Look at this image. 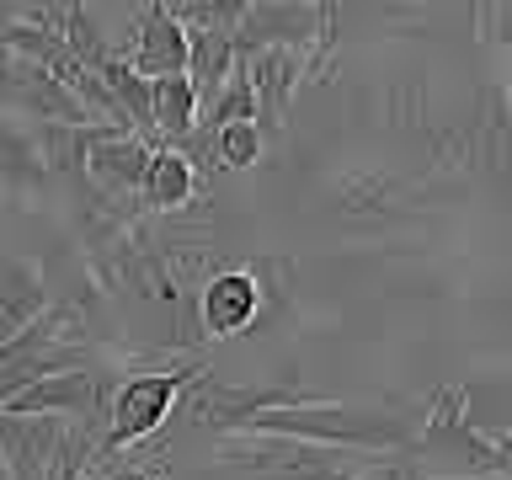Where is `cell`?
Masks as SVG:
<instances>
[{"label": "cell", "mask_w": 512, "mask_h": 480, "mask_svg": "<svg viewBox=\"0 0 512 480\" xmlns=\"http://www.w3.org/2000/svg\"><path fill=\"white\" fill-rule=\"evenodd\" d=\"M411 411L384 406H336V400H299V406H272L240 422L230 438H267V443H310V448H347L352 459H384L416 448Z\"/></svg>", "instance_id": "6da1fadb"}, {"label": "cell", "mask_w": 512, "mask_h": 480, "mask_svg": "<svg viewBox=\"0 0 512 480\" xmlns=\"http://www.w3.org/2000/svg\"><path fill=\"white\" fill-rule=\"evenodd\" d=\"M203 379V363H182V368H155V374H128L112 384V400H107V422H102V438H96V459H91V475H107L118 470L123 459H134L144 443L160 432V422L182 406L187 390Z\"/></svg>", "instance_id": "7a4b0ae2"}, {"label": "cell", "mask_w": 512, "mask_h": 480, "mask_svg": "<svg viewBox=\"0 0 512 480\" xmlns=\"http://www.w3.org/2000/svg\"><path fill=\"white\" fill-rule=\"evenodd\" d=\"M96 438H102V422L0 411V459H6L11 480H86Z\"/></svg>", "instance_id": "3957f363"}, {"label": "cell", "mask_w": 512, "mask_h": 480, "mask_svg": "<svg viewBox=\"0 0 512 480\" xmlns=\"http://www.w3.org/2000/svg\"><path fill=\"white\" fill-rule=\"evenodd\" d=\"M192 336H208V342H235L251 326H262V294H256L246 267H219L208 272L198 304H192Z\"/></svg>", "instance_id": "277c9868"}, {"label": "cell", "mask_w": 512, "mask_h": 480, "mask_svg": "<svg viewBox=\"0 0 512 480\" xmlns=\"http://www.w3.org/2000/svg\"><path fill=\"white\" fill-rule=\"evenodd\" d=\"M123 64H128L139 80L187 75V32H182V22L171 16V6H139V11H134Z\"/></svg>", "instance_id": "5b68a950"}, {"label": "cell", "mask_w": 512, "mask_h": 480, "mask_svg": "<svg viewBox=\"0 0 512 480\" xmlns=\"http://www.w3.org/2000/svg\"><path fill=\"white\" fill-rule=\"evenodd\" d=\"M299 400H310V395H299V390H283V384H208L198 379V390H187V416L198 427H219V432H235L240 422H251L256 411H272V406H299Z\"/></svg>", "instance_id": "8992f818"}, {"label": "cell", "mask_w": 512, "mask_h": 480, "mask_svg": "<svg viewBox=\"0 0 512 480\" xmlns=\"http://www.w3.org/2000/svg\"><path fill=\"white\" fill-rule=\"evenodd\" d=\"M144 166H150V144L134 139L128 128H112V134H102L86 150V182L96 198H107V203H123V198H134L139 182H144Z\"/></svg>", "instance_id": "52a82bcc"}, {"label": "cell", "mask_w": 512, "mask_h": 480, "mask_svg": "<svg viewBox=\"0 0 512 480\" xmlns=\"http://www.w3.org/2000/svg\"><path fill=\"white\" fill-rule=\"evenodd\" d=\"M198 198V166L182 155V150H150V166H144V182H139V203L150 214H171Z\"/></svg>", "instance_id": "ba28073f"}, {"label": "cell", "mask_w": 512, "mask_h": 480, "mask_svg": "<svg viewBox=\"0 0 512 480\" xmlns=\"http://www.w3.org/2000/svg\"><path fill=\"white\" fill-rule=\"evenodd\" d=\"M150 123H155L160 150H176L182 139H192V128H198V96H192L187 75L150 80Z\"/></svg>", "instance_id": "9c48e42d"}, {"label": "cell", "mask_w": 512, "mask_h": 480, "mask_svg": "<svg viewBox=\"0 0 512 480\" xmlns=\"http://www.w3.org/2000/svg\"><path fill=\"white\" fill-rule=\"evenodd\" d=\"M43 155H38V134L27 123L0 118V187H38L43 182Z\"/></svg>", "instance_id": "30bf717a"}, {"label": "cell", "mask_w": 512, "mask_h": 480, "mask_svg": "<svg viewBox=\"0 0 512 480\" xmlns=\"http://www.w3.org/2000/svg\"><path fill=\"white\" fill-rule=\"evenodd\" d=\"M256 294H262V320L283 315L288 310V294H294V262L288 256H256V262H246Z\"/></svg>", "instance_id": "8fae6325"}, {"label": "cell", "mask_w": 512, "mask_h": 480, "mask_svg": "<svg viewBox=\"0 0 512 480\" xmlns=\"http://www.w3.org/2000/svg\"><path fill=\"white\" fill-rule=\"evenodd\" d=\"M208 144H214V166H224V171H246V166H256V155H262V128L256 123H224V128H214L208 134Z\"/></svg>", "instance_id": "7c38bea8"}, {"label": "cell", "mask_w": 512, "mask_h": 480, "mask_svg": "<svg viewBox=\"0 0 512 480\" xmlns=\"http://www.w3.org/2000/svg\"><path fill=\"white\" fill-rule=\"evenodd\" d=\"M379 475H384V480H432V475H422V470H411V464H384Z\"/></svg>", "instance_id": "4fadbf2b"}, {"label": "cell", "mask_w": 512, "mask_h": 480, "mask_svg": "<svg viewBox=\"0 0 512 480\" xmlns=\"http://www.w3.org/2000/svg\"><path fill=\"white\" fill-rule=\"evenodd\" d=\"M342 480H384V475H342Z\"/></svg>", "instance_id": "5bb4252c"}, {"label": "cell", "mask_w": 512, "mask_h": 480, "mask_svg": "<svg viewBox=\"0 0 512 480\" xmlns=\"http://www.w3.org/2000/svg\"><path fill=\"white\" fill-rule=\"evenodd\" d=\"M118 480H160V475H118Z\"/></svg>", "instance_id": "9a60e30c"}, {"label": "cell", "mask_w": 512, "mask_h": 480, "mask_svg": "<svg viewBox=\"0 0 512 480\" xmlns=\"http://www.w3.org/2000/svg\"><path fill=\"white\" fill-rule=\"evenodd\" d=\"M0 480H11V475H6V459H0Z\"/></svg>", "instance_id": "2e32d148"}]
</instances>
